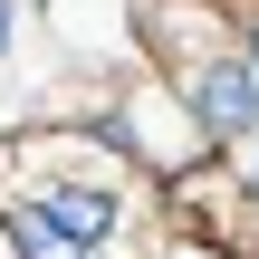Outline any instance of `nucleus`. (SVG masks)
<instances>
[{"label": "nucleus", "mask_w": 259, "mask_h": 259, "mask_svg": "<svg viewBox=\"0 0 259 259\" xmlns=\"http://www.w3.org/2000/svg\"><path fill=\"white\" fill-rule=\"evenodd\" d=\"M144 38H154V58L183 77V67H202V58L231 48V10H221V0H154V10H144Z\"/></svg>", "instance_id": "3"}, {"label": "nucleus", "mask_w": 259, "mask_h": 259, "mask_svg": "<svg viewBox=\"0 0 259 259\" xmlns=\"http://www.w3.org/2000/svg\"><path fill=\"white\" fill-rule=\"evenodd\" d=\"M250 67H259V0H250Z\"/></svg>", "instance_id": "6"}, {"label": "nucleus", "mask_w": 259, "mask_h": 259, "mask_svg": "<svg viewBox=\"0 0 259 259\" xmlns=\"http://www.w3.org/2000/svg\"><path fill=\"white\" fill-rule=\"evenodd\" d=\"M240 183H250V192H259V154H250V173H240Z\"/></svg>", "instance_id": "8"}, {"label": "nucleus", "mask_w": 259, "mask_h": 259, "mask_svg": "<svg viewBox=\"0 0 259 259\" xmlns=\"http://www.w3.org/2000/svg\"><path fill=\"white\" fill-rule=\"evenodd\" d=\"M0 231H10V259H87L77 240H67V231H48V211H38V202H19Z\"/></svg>", "instance_id": "5"}, {"label": "nucleus", "mask_w": 259, "mask_h": 259, "mask_svg": "<svg viewBox=\"0 0 259 259\" xmlns=\"http://www.w3.org/2000/svg\"><path fill=\"white\" fill-rule=\"evenodd\" d=\"M38 211H48V231H67V240H77L87 259L115 240V202H106V192H77V183H67V192H48Z\"/></svg>", "instance_id": "4"}, {"label": "nucleus", "mask_w": 259, "mask_h": 259, "mask_svg": "<svg viewBox=\"0 0 259 259\" xmlns=\"http://www.w3.org/2000/svg\"><path fill=\"white\" fill-rule=\"evenodd\" d=\"M0 48H10V0H0Z\"/></svg>", "instance_id": "7"}, {"label": "nucleus", "mask_w": 259, "mask_h": 259, "mask_svg": "<svg viewBox=\"0 0 259 259\" xmlns=\"http://www.w3.org/2000/svg\"><path fill=\"white\" fill-rule=\"evenodd\" d=\"M173 87H183V106H192V125H202L211 144H240V135H259V67L240 58V48H221V58H202V67H183Z\"/></svg>", "instance_id": "1"}, {"label": "nucleus", "mask_w": 259, "mask_h": 259, "mask_svg": "<svg viewBox=\"0 0 259 259\" xmlns=\"http://www.w3.org/2000/svg\"><path fill=\"white\" fill-rule=\"evenodd\" d=\"M173 221H183L192 240H211V250H250L259 192H250V183H231L221 163H202V173H183V183H173Z\"/></svg>", "instance_id": "2"}]
</instances>
